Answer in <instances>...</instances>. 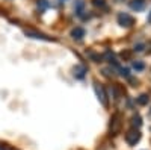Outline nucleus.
<instances>
[{
    "mask_svg": "<svg viewBox=\"0 0 151 150\" xmlns=\"http://www.w3.org/2000/svg\"><path fill=\"white\" fill-rule=\"evenodd\" d=\"M121 74H122V76H125V78H130V74H129V70H127V68H121Z\"/></svg>",
    "mask_w": 151,
    "mask_h": 150,
    "instance_id": "nucleus-13",
    "label": "nucleus"
},
{
    "mask_svg": "<svg viewBox=\"0 0 151 150\" xmlns=\"http://www.w3.org/2000/svg\"><path fill=\"white\" fill-rule=\"evenodd\" d=\"M24 33H26L27 36H30V38H35V40H45V41H50V38H47V36L44 33H38L32 29H26L24 30Z\"/></svg>",
    "mask_w": 151,
    "mask_h": 150,
    "instance_id": "nucleus-5",
    "label": "nucleus"
},
{
    "mask_svg": "<svg viewBox=\"0 0 151 150\" xmlns=\"http://www.w3.org/2000/svg\"><path fill=\"white\" fill-rule=\"evenodd\" d=\"M85 73H86V68L83 65H77L74 68V76L77 79H83L85 78Z\"/></svg>",
    "mask_w": 151,
    "mask_h": 150,
    "instance_id": "nucleus-8",
    "label": "nucleus"
},
{
    "mask_svg": "<svg viewBox=\"0 0 151 150\" xmlns=\"http://www.w3.org/2000/svg\"><path fill=\"white\" fill-rule=\"evenodd\" d=\"M71 36L74 40H82L83 36H85V29L83 28H74L71 30Z\"/></svg>",
    "mask_w": 151,
    "mask_h": 150,
    "instance_id": "nucleus-6",
    "label": "nucleus"
},
{
    "mask_svg": "<svg viewBox=\"0 0 151 150\" xmlns=\"http://www.w3.org/2000/svg\"><path fill=\"white\" fill-rule=\"evenodd\" d=\"M118 24L122 28H132L134 24V18L130 14H125V12H121L118 15Z\"/></svg>",
    "mask_w": 151,
    "mask_h": 150,
    "instance_id": "nucleus-1",
    "label": "nucleus"
},
{
    "mask_svg": "<svg viewBox=\"0 0 151 150\" xmlns=\"http://www.w3.org/2000/svg\"><path fill=\"white\" fill-rule=\"evenodd\" d=\"M148 21L151 23V12H150V15H148Z\"/></svg>",
    "mask_w": 151,
    "mask_h": 150,
    "instance_id": "nucleus-16",
    "label": "nucleus"
},
{
    "mask_svg": "<svg viewBox=\"0 0 151 150\" xmlns=\"http://www.w3.org/2000/svg\"><path fill=\"white\" fill-rule=\"evenodd\" d=\"M145 6V0H132L130 2V8L134 11H142Z\"/></svg>",
    "mask_w": 151,
    "mask_h": 150,
    "instance_id": "nucleus-7",
    "label": "nucleus"
},
{
    "mask_svg": "<svg viewBox=\"0 0 151 150\" xmlns=\"http://www.w3.org/2000/svg\"><path fill=\"white\" fill-rule=\"evenodd\" d=\"M116 2H122V0H116Z\"/></svg>",
    "mask_w": 151,
    "mask_h": 150,
    "instance_id": "nucleus-17",
    "label": "nucleus"
},
{
    "mask_svg": "<svg viewBox=\"0 0 151 150\" xmlns=\"http://www.w3.org/2000/svg\"><path fill=\"white\" fill-rule=\"evenodd\" d=\"M119 128H121V118H119V115L116 114V115H113L112 123H110V130H112V133H118V132H119Z\"/></svg>",
    "mask_w": 151,
    "mask_h": 150,
    "instance_id": "nucleus-4",
    "label": "nucleus"
},
{
    "mask_svg": "<svg viewBox=\"0 0 151 150\" xmlns=\"http://www.w3.org/2000/svg\"><path fill=\"white\" fill-rule=\"evenodd\" d=\"M148 100H150L148 94H141L139 97L136 99V102H137V105H141V106H144V105H147V103H148Z\"/></svg>",
    "mask_w": 151,
    "mask_h": 150,
    "instance_id": "nucleus-9",
    "label": "nucleus"
},
{
    "mask_svg": "<svg viewBox=\"0 0 151 150\" xmlns=\"http://www.w3.org/2000/svg\"><path fill=\"white\" fill-rule=\"evenodd\" d=\"M144 67H145V65H144V62H141V61H136L134 64H133V68H134V70H137V71L144 70Z\"/></svg>",
    "mask_w": 151,
    "mask_h": 150,
    "instance_id": "nucleus-11",
    "label": "nucleus"
},
{
    "mask_svg": "<svg viewBox=\"0 0 151 150\" xmlns=\"http://www.w3.org/2000/svg\"><path fill=\"white\" fill-rule=\"evenodd\" d=\"M92 5L97 8H103L106 5V0H92Z\"/></svg>",
    "mask_w": 151,
    "mask_h": 150,
    "instance_id": "nucleus-12",
    "label": "nucleus"
},
{
    "mask_svg": "<svg viewBox=\"0 0 151 150\" xmlns=\"http://www.w3.org/2000/svg\"><path fill=\"white\" fill-rule=\"evenodd\" d=\"M95 91H97V96H98V99L101 100L103 106H107V94H106L104 86H101L100 83H97V82H95Z\"/></svg>",
    "mask_w": 151,
    "mask_h": 150,
    "instance_id": "nucleus-3",
    "label": "nucleus"
},
{
    "mask_svg": "<svg viewBox=\"0 0 151 150\" xmlns=\"http://www.w3.org/2000/svg\"><path fill=\"white\" fill-rule=\"evenodd\" d=\"M134 50H136V52H142V50H144V44H137V46H134Z\"/></svg>",
    "mask_w": 151,
    "mask_h": 150,
    "instance_id": "nucleus-15",
    "label": "nucleus"
},
{
    "mask_svg": "<svg viewBox=\"0 0 151 150\" xmlns=\"http://www.w3.org/2000/svg\"><path fill=\"white\" fill-rule=\"evenodd\" d=\"M141 124H142V118H141L139 115H134V117L132 118V126H133V128H139Z\"/></svg>",
    "mask_w": 151,
    "mask_h": 150,
    "instance_id": "nucleus-10",
    "label": "nucleus"
},
{
    "mask_svg": "<svg viewBox=\"0 0 151 150\" xmlns=\"http://www.w3.org/2000/svg\"><path fill=\"white\" fill-rule=\"evenodd\" d=\"M121 58H122V59H129V58H130V52H122V53H121Z\"/></svg>",
    "mask_w": 151,
    "mask_h": 150,
    "instance_id": "nucleus-14",
    "label": "nucleus"
},
{
    "mask_svg": "<svg viewBox=\"0 0 151 150\" xmlns=\"http://www.w3.org/2000/svg\"><path fill=\"white\" fill-rule=\"evenodd\" d=\"M139 140H141V132L137 129H132V130H129L127 133H125V141H127L130 146H134L136 143H139Z\"/></svg>",
    "mask_w": 151,
    "mask_h": 150,
    "instance_id": "nucleus-2",
    "label": "nucleus"
}]
</instances>
